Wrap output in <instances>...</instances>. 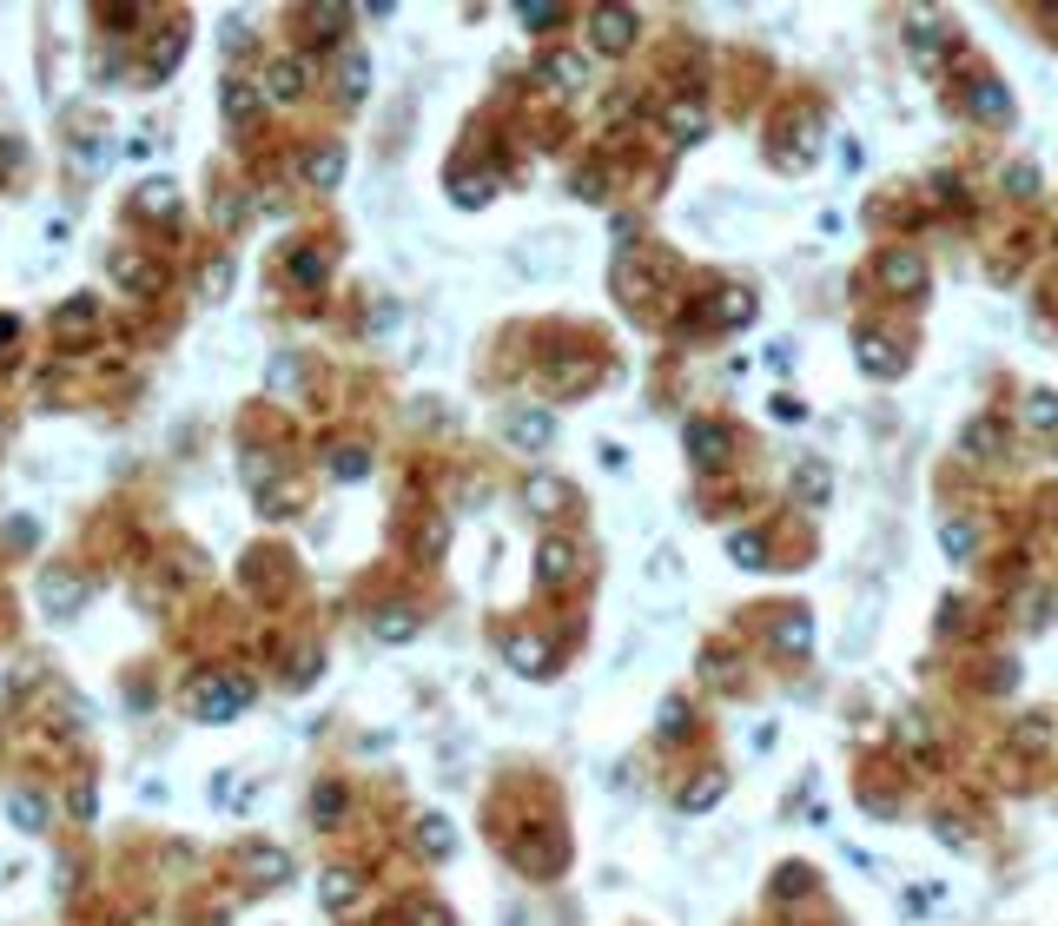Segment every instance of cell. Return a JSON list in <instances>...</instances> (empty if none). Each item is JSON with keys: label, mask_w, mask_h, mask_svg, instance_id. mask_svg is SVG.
<instances>
[{"label": "cell", "mask_w": 1058, "mask_h": 926, "mask_svg": "<svg viewBox=\"0 0 1058 926\" xmlns=\"http://www.w3.org/2000/svg\"><path fill=\"white\" fill-rule=\"evenodd\" d=\"M245 701H252V688H245L238 676H206V682H192V715L199 721H226L238 715Z\"/></svg>", "instance_id": "obj_1"}, {"label": "cell", "mask_w": 1058, "mask_h": 926, "mask_svg": "<svg viewBox=\"0 0 1058 926\" xmlns=\"http://www.w3.org/2000/svg\"><path fill=\"white\" fill-rule=\"evenodd\" d=\"M304 87H312V67H304V60H278V67L265 73V93H271V100H298Z\"/></svg>", "instance_id": "obj_2"}, {"label": "cell", "mask_w": 1058, "mask_h": 926, "mask_svg": "<svg viewBox=\"0 0 1058 926\" xmlns=\"http://www.w3.org/2000/svg\"><path fill=\"white\" fill-rule=\"evenodd\" d=\"M132 206L146 212V218H173L179 212V192H173V179H146V186L132 192Z\"/></svg>", "instance_id": "obj_3"}, {"label": "cell", "mask_w": 1058, "mask_h": 926, "mask_svg": "<svg viewBox=\"0 0 1058 926\" xmlns=\"http://www.w3.org/2000/svg\"><path fill=\"white\" fill-rule=\"evenodd\" d=\"M365 87H371V67H365V53H344V60H338V93H344V106H357V100H365Z\"/></svg>", "instance_id": "obj_4"}, {"label": "cell", "mask_w": 1058, "mask_h": 926, "mask_svg": "<svg viewBox=\"0 0 1058 926\" xmlns=\"http://www.w3.org/2000/svg\"><path fill=\"white\" fill-rule=\"evenodd\" d=\"M304 179H312L318 192H331V186L344 179V153H338V146H324V153H312V159H304Z\"/></svg>", "instance_id": "obj_5"}, {"label": "cell", "mask_w": 1058, "mask_h": 926, "mask_svg": "<svg viewBox=\"0 0 1058 926\" xmlns=\"http://www.w3.org/2000/svg\"><path fill=\"white\" fill-rule=\"evenodd\" d=\"M7 814H14V821H20L26 834H40V827H47V801H40L34 788H14V801H7Z\"/></svg>", "instance_id": "obj_6"}, {"label": "cell", "mask_w": 1058, "mask_h": 926, "mask_svg": "<svg viewBox=\"0 0 1058 926\" xmlns=\"http://www.w3.org/2000/svg\"><path fill=\"white\" fill-rule=\"evenodd\" d=\"M252 113H259V87L232 80V87H226V120H232V126H252Z\"/></svg>", "instance_id": "obj_7"}, {"label": "cell", "mask_w": 1058, "mask_h": 926, "mask_svg": "<svg viewBox=\"0 0 1058 926\" xmlns=\"http://www.w3.org/2000/svg\"><path fill=\"white\" fill-rule=\"evenodd\" d=\"M245 867H252L259 880H285V874H291V860H285V854H271V847H252V854H245Z\"/></svg>", "instance_id": "obj_8"}, {"label": "cell", "mask_w": 1058, "mask_h": 926, "mask_svg": "<svg viewBox=\"0 0 1058 926\" xmlns=\"http://www.w3.org/2000/svg\"><path fill=\"white\" fill-rule=\"evenodd\" d=\"M318 893H324V907H351L357 880H351V874H324V880H318Z\"/></svg>", "instance_id": "obj_9"}, {"label": "cell", "mask_w": 1058, "mask_h": 926, "mask_svg": "<svg viewBox=\"0 0 1058 926\" xmlns=\"http://www.w3.org/2000/svg\"><path fill=\"white\" fill-rule=\"evenodd\" d=\"M73 602H79V582H60V576H53V582H47V609L60 615V609H73Z\"/></svg>", "instance_id": "obj_10"}, {"label": "cell", "mask_w": 1058, "mask_h": 926, "mask_svg": "<svg viewBox=\"0 0 1058 926\" xmlns=\"http://www.w3.org/2000/svg\"><path fill=\"white\" fill-rule=\"evenodd\" d=\"M298 278H304V285H318V278H324V251H298V265H291Z\"/></svg>", "instance_id": "obj_11"}, {"label": "cell", "mask_w": 1058, "mask_h": 926, "mask_svg": "<svg viewBox=\"0 0 1058 926\" xmlns=\"http://www.w3.org/2000/svg\"><path fill=\"white\" fill-rule=\"evenodd\" d=\"M377 635H391V642H404V635H410V615H384V623H377Z\"/></svg>", "instance_id": "obj_12"}, {"label": "cell", "mask_w": 1058, "mask_h": 926, "mask_svg": "<svg viewBox=\"0 0 1058 926\" xmlns=\"http://www.w3.org/2000/svg\"><path fill=\"white\" fill-rule=\"evenodd\" d=\"M338 476H365V451H338Z\"/></svg>", "instance_id": "obj_13"}]
</instances>
